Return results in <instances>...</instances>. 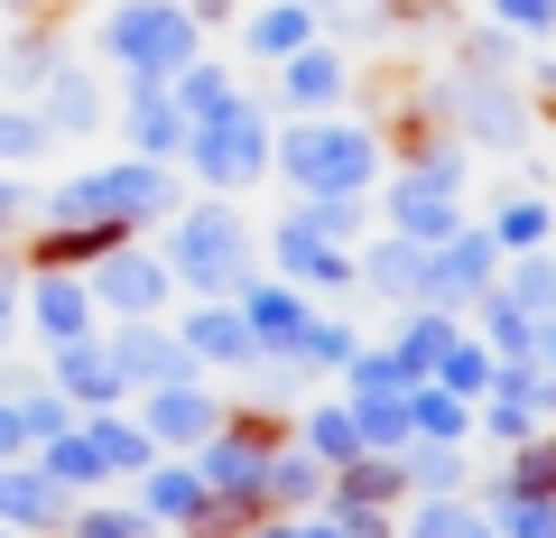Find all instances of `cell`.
Segmentation results:
<instances>
[{
	"instance_id": "obj_1",
	"label": "cell",
	"mask_w": 556,
	"mask_h": 538,
	"mask_svg": "<svg viewBox=\"0 0 556 538\" xmlns=\"http://www.w3.org/2000/svg\"><path fill=\"white\" fill-rule=\"evenodd\" d=\"M177 204H186V177L159 167V159H130V149H112V159L38 186V223H121V233H159Z\"/></svg>"
},
{
	"instance_id": "obj_2",
	"label": "cell",
	"mask_w": 556,
	"mask_h": 538,
	"mask_svg": "<svg viewBox=\"0 0 556 538\" xmlns=\"http://www.w3.org/2000/svg\"><path fill=\"white\" fill-rule=\"evenodd\" d=\"M149 241H159V260L177 270V298H232L260 270V233H251V214H241L232 196H186Z\"/></svg>"
},
{
	"instance_id": "obj_3",
	"label": "cell",
	"mask_w": 556,
	"mask_h": 538,
	"mask_svg": "<svg viewBox=\"0 0 556 538\" xmlns=\"http://www.w3.org/2000/svg\"><path fill=\"white\" fill-rule=\"evenodd\" d=\"M390 149H380L371 121H343V112H316V121H288L269 140V177H288V196H371Z\"/></svg>"
},
{
	"instance_id": "obj_4",
	"label": "cell",
	"mask_w": 556,
	"mask_h": 538,
	"mask_svg": "<svg viewBox=\"0 0 556 538\" xmlns=\"http://www.w3.org/2000/svg\"><path fill=\"white\" fill-rule=\"evenodd\" d=\"M269 140H278L269 93H251V84H241L214 121H195V130H186L177 177H195V196H232V204H241L260 177H269Z\"/></svg>"
},
{
	"instance_id": "obj_5",
	"label": "cell",
	"mask_w": 556,
	"mask_h": 538,
	"mask_svg": "<svg viewBox=\"0 0 556 538\" xmlns=\"http://www.w3.org/2000/svg\"><path fill=\"white\" fill-rule=\"evenodd\" d=\"M93 57L112 65V75H186V65L204 57V20L186 10V0H112L93 20Z\"/></svg>"
},
{
	"instance_id": "obj_6",
	"label": "cell",
	"mask_w": 556,
	"mask_h": 538,
	"mask_svg": "<svg viewBox=\"0 0 556 538\" xmlns=\"http://www.w3.org/2000/svg\"><path fill=\"white\" fill-rule=\"evenodd\" d=\"M437 112H445V130L464 149H529V130H538L519 75H473V65L437 75Z\"/></svg>"
},
{
	"instance_id": "obj_7",
	"label": "cell",
	"mask_w": 556,
	"mask_h": 538,
	"mask_svg": "<svg viewBox=\"0 0 556 538\" xmlns=\"http://www.w3.org/2000/svg\"><path fill=\"white\" fill-rule=\"evenodd\" d=\"M84 288H93V306H102V325H139V316H177V270L159 260V241L139 233V241H121L112 260H93L84 270Z\"/></svg>"
},
{
	"instance_id": "obj_8",
	"label": "cell",
	"mask_w": 556,
	"mask_h": 538,
	"mask_svg": "<svg viewBox=\"0 0 556 538\" xmlns=\"http://www.w3.org/2000/svg\"><path fill=\"white\" fill-rule=\"evenodd\" d=\"M260 260H269V270H278L288 288H306L316 306H325V298H353V288H362L353 251H343V241H325L316 223L298 214V204H288V214L269 223V241H260Z\"/></svg>"
},
{
	"instance_id": "obj_9",
	"label": "cell",
	"mask_w": 556,
	"mask_h": 538,
	"mask_svg": "<svg viewBox=\"0 0 556 538\" xmlns=\"http://www.w3.org/2000/svg\"><path fill=\"white\" fill-rule=\"evenodd\" d=\"M28 112L47 121V140H56V149H84V140L112 130V75L84 65V57H56V65H47V84L28 93Z\"/></svg>"
},
{
	"instance_id": "obj_10",
	"label": "cell",
	"mask_w": 556,
	"mask_h": 538,
	"mask_svg": "<svg viewBox=\"0 0 556 538\" xmlns=\"http://www.w3.org/2000/svg\"><path fill=\"white\" fill-rule=\"evenodd\" d=\"M501 288V241L482 233V223H455V233L427 251V306H445V316H464L473 298H492Z\"/></svg>"
},
{
	"instance_id": "obj_11",
	"label": "cell",
	"mask_w": 556,
	"mask_h": 538,
	"mask_svg": "<svg viewBox=\"0 0 556 538\" xmlns=\"http://www.w3.org/2000/svg\"><path fill=\"white\" fill-rule=\"evenodd\" d=\"M343 102H353V57H343L334 38H316V47H298L288 65H269V112L316 121V112H343Z\"/></svg>"
},
{
	"instance_id": "obj_12",
	"label": "cell",
	"mask_w": 556,
	"mask_h": 538,
	"mask_svg": "<svg viewBox=\"0 0 556 538\" xmlns=\"http://www.w3.org/2000/svg\"><path fill=\"white\" fill-rule=\"evenodd\" d=\"M223 409H232V399H223L214 380H167V390H139L130 418L149 427V446H159V455H195V446L223 427Z\"/></svg>"
},
{
	"instance_id": "obj_13",
	"label": "cell",
	"mask_w": 556,
	"mask_h": 538,
	"mask_svg": "<svg viewBox=\"0 0 556 538\" xmlns=\"http://www.w3.org/2000/svg\"><path fill=\"white\" fill-rule=\"evenodd\" d=\"M102 353H112V372L130 380V399H139V390H167V380H204V372H195V353L177 343V325H167V316L102 325Z\"/></svg>"
},
{
	"instance_id": "obj_14",
	"label": "cell",
	"mask_w": 556,
	"mask_h": 538,
	"mask_svg": "<svg viewBox=\"0 0 556 538\" xmlns=\"http://www.w3.org/2000/svg\"><path fill=\"white\" fill-rule=\"evenodd\" d=\"M20 335H38L47 353H56V343L102 335V306H93V288H84L75 270H28V288H20Z\"/></svg>"
},
{
	"instance_id": "obj_15",
	"label": "cell",
	"mask_w": 556,
	"mask_h": 538,
	"mask_svg": "<svg viewBox=\"0 0 556 538\" xmlns=\"http://www.w3.org/2000/svg\"><path fill=\"white\" fill-rule=\"evenodd\" d=\"M167 325H177V343L195 353L204 380H214V372H260V343H251V325H241L232 298H186Z\"/></svg>"
},
{
	"instance_id": "obj_16",
	"label": "cell",
	"mask_w": 556,
	"mask_h": 538,
	"mask_svg": "<svg viewBox=\"0 0 556 538\" xmlns=\"http://www.w3.org/2000/svg\"><path fill=\"white\" fill-rule=\"evenodd\" d=\"M112 121H121V149H130V159H159V167H177V159H186V112L167 102V84L121 75Z\"/></svg>"
},
{
	"instance_id": "obj_17",
	"label": "cell",
	"mask_w": 556,
	"mask_h": 538,
	"mask_svg": "<svg viewBox=\"0 0 556 538\" xmlns=\"http://www.w3.org/2000/svg\"><path fill=\"white\" fill-rule=\"evenodd\" d=\"M232 306H241V325H251L260 362H288V353H298V335H306V316H316V298L288 288L278 270H251V279L232 288Z\"/></svg>"
},
{
	"instance_id": "obj_18",
	"label": "cell",
	"mask_w": 556,
	"mask_h": 538,
	"mask_svg": "<svg viewBox=\"0 0 556 538\" xmlns=\"http://www.w3.org/2000/svg\"><path fill=\"white\" fill-rule=\"evenodd\" d=\"M232 38H241V57H251V65H288L298 47H316L325 28H316L306 0H251V10L232 20Z\"/></svg>"
},
{
	"instance_id": "obj_19",
	"label": "cell",
	"mask_w": 556,
	"mask_h": 538,
	"mask_svg": "<svg viewBox=\"0 0 556 538\" xmlns=\"http://www.w3.org/2000/svg\"><path fill=\"white\" fill-rule=\"evenodd\" d=\"M204 501H214V492H204V474L186 455H159L149 474H139V520H167V529L195 538L204 529Z\"/></svg>"
},
{
	"instance_id": "obj_20",
	"label": "cell",
	"mask_w": 556,
	"mask_h": 538,
	"mask_svg": "<svg viewBox=\"0 0 556 538\" xmlns=\"http://www.w3.org/2000/svg\"><path fill=\"white\" fill-rule=\"evenodd\" d=\"M47 380H56L75 409H121L130 399V380L112 372V353H102V335H84V343H56L47 353Z\"/></svg>"
},
{
	"instance_id": "obj_21",
	"label": "cell",
	"mask_w": 556,
	"mask_h": 538,
	"mask_svg": "<svg viewBox=\"0 0 556 538\" xmlns=\"http://www.w3.org/2000/svg\"><path fill=\"white\" fill-rule=\"evenodd\" d=\"M353 270H362V288H371V298H390V306H427V251H417V241L380 233V241H362V251H353Z\"/></svg>"
},
{
	"instance_id": "obj_22",
	"label": "cell",
	"mask_w": 556,
	"mask_h": 538,
	"mask_svg": "<svg viewBox=\"0 0 556 538\" xmlns=\"http://www.w3.org/2000/svg\"><path fill=\"white\" fill-rule=\"evenodd\" d=\"M56 57H65L56 20H10V28H0V102H28Z\"/></svg>"
},
{
	"instance_id": "obj_23",
	"label": "cell",
	"mask_w": 556,
	"mask_h": 538,
	"mask_svg": "<svg viewBox=\"0 0 556 538\" xmlns=\"http://www.w3.org/2000/svg\"><path fill=\"white\" fill-rule=\"evenodd\" d=\"M464 335V316H445V306H399V325H390V362L408 380H437V362H445V343Z\"/></svg>"
},
{
	"instance_id": "obj_24",
	"label": "cell",
	"mask_w": 556,
	"mask_h": 538,
	"mask_svg": "<svg viewBox=\"0 0 556 538\" xmlns=\"http://www.w3.org/2000/svg\"><path fill=\"white\" fill-rule=\"evenodd\" d=\"M399 492H408V464L399 455H353V464H334V483H325V511H390Z\"/></svg>"
},
{
	"instance_id": "obj_25",
	"label": "cell",
	"mask_w": 556,
	"mask_h": 538,
	"mask_svg": "<svg viewBox=\"0 0 556 538\" xmlns=\"http://www.w3.org/2000/svg\"><path fill=\"white\" fill-rule=\"evenodd\" d=\"M482 233L501 241V260H519V251H547V241H556V204L538 196V186H510V196L492 204V223H482Z\"/></svg>"
},
{
	"instance_id": "obj_26",
	"label": "cell",
	"mask_w": 556,
	"mask_h": 538,
	"mask_svg": "<svg viewBox=\"0 0 556 538\" xmlns=\"http://www.w3.org/2000/svg\"><path fill=\"white\" fill-rule=\"evenodd\" d=\"M84 437H93V455H102V474H149L159 464V446H149V427L130 418V409H84Z\"/></svg>"
},
{
	"instance_id": "obj_27",
	"label": "cell",
	"mask_w": 556,
	"mask_h": 538,
	"mask_svg": "<svg viewBox=\"0 0 556 538\" xmlns=\"http://www.w3.org/2000/svg\"><path fill=\"white\" fill-rule=\"evenodd\" d=\"M325 483H334V474H325V464L306 455L298 437L260 464V492H269V511H325Z\"/></svg>"
},
{
	"instance_id": "obj_28",
	"label": "cell",
	"mask_w": 556,
	"mask_h": 538,
	"mask_svg": "<svg viewBox=\"0 0 556 538\" xmlns=\"http://www.w3.org/2000/svg\"><path fill=\"white\" fill-rule=\"evenodd\" d=\"M464 437H473V399L417 380V390H408V446H464Z\"/></svg>"
},
{
	"instance_id": "obj_29",
	"label": "cell",
	"mask_w": 556,
	"mask_h": 538,
	"mask_svg": "<svg viewBox=\"0 0 556 538\" xmlns=\"http://www.w3.org/2000/svg\"><path fill=\"white\" fill-rule=\"evenodd\" d=\"M288 437H298L306 455L325 464V474H334V464H353V455H371V446H362V427H353V409H343V399H325V409H306V418H288Z\"/></svg>"
},
{
	"instance_id": "obj_30",
	"label": "cell",
	"mask_w": 556,
	"mask_h": 538,
	"mask_svg": "<svg viewBox=\"0 0 556 538\" xmlns=\"http://www.w3.org/2000/svg\"><path fill=\"white\" fill-rule=\"evenodd\" d=\"M232 93H241V75H232L223 57H195L186 75H167V102L186 112V130H195V121H214V112H223Z\"/></svg>"
},
{
	"instance_id": "obj_31",
	"label": "cell",
	"mask_w": 556,
	"mask_h": 538,
	"mask_svg": "<svg viewBox=\"0 0 556 538\" xmlns=\"http://www.w3.org/2000/svg\"><path fill=\"white\" fill-rule=\"evenodd\" d=\"M353 353H362L353 316H334V306H316V316H306V335H298V353H288V372H343Z\"/></svg>"
},
{
	"instance_id": "obj_32",
	"label": "cell",
	"mask_w": 556,
	"mask_h": 538,
	"mask_svg": "<svg viewBox=\"0 0 556 538\" xmlns=\"http://www.w3.org/2000/svg\"><path fill=\"white\" fill-rule=\"evenodd\" d=\"M501 298L519 306V316H556V251H519V260H501Z\"/></svg>"
},
{
	"instance_id": "obj_33",
	"label": "cell",
	"mask_w": 556,
	"mask_h": 538,
	"mask_svg": "<svg viewBox=\"0 0 556 538\" xmlns=\"http://www.w3.org/2000/svg\"><path fill=\"white\" fill-rule=\"evenodd\" d=\"M492 372H501V362H492V343H482L473 325H464V335L445 343V362H437V390H455V399H482V390H492Z\"/></svg>"
},
{
	"instance_id": "obj_34",
	"label": "cell",
	"mask_w": 556,
	"mask_h": 538,
	"mask_svg": "<svg viewBox=\"0 0 556 538\" xmlns=\"http://www.w3.org/2000/svg\"><path fill=\"white\" fill-rule=\"evenodd\" d=\"M38 464L65 483V492H93V483H112V474H102V455H93V437H84V418L65 427V437H47V446H38Z\"/></svg>"
},
{
	"instance_id": "obj_35",
	"label": "cell",
	"mask_w": 556,
	"mask_h": 538,
	"mask_svg": "<svg viewBox=\"0 0 556 538\" xmlns=\"http://www.w3.org/2000/svg\"><path fill=\"white\" fill-rule=\"evenodd\" d=\"M298 214L343 251H362V233H371V196H298Z\"/></svg>"
},
{
	"instance_id": "obj_36",
	"label": "cell",
	"mask_w": 556,
	"mask_h": 538,
	"mask_svg": "<svg viewBox=\"0 0 556 538\" xmlns=\"http://www.w3.org/2000/svg\"><path fill=\"white\" fill-rule=\"evenodd\" d=\"M501 492H529V501H556V437L538 427V437L510 446V474H501Z\"/></svg>"
},
{
	"instance_id": "obj_37",
	"label": "cell",
	"mask_w": 556,
	"mask_h": 538,
	"mask_svg": "<svg viewBox=\"0 0 556 538\" xmlns=\"http://www.w3.org/2000/svg\"><path fill=\"white\" fill-rule=\"evenodd\" d=\"M47 149H56V140H47V121L28 112V102H0V167H20V177H28Z\"/></svg>"
},
{
	"instance_id": "obj_38",
	"label": "cell",
	"mask_w": 556,
	"mask_h": 538,
	"mask_svg": "<svg viewBox=\"0 0 556 538\" xmlns=\"http://www.w3.org/2000/svg\"><path fill=\"white\" fill-rule=\"evenodd\" d=\"M20 418H28V446H47V437H65V427H75L84 409L56 390V380H38V390H20Z\"/></svg>"
},
{
	"instance_id": "obj_39",
	"label": "cell",
	"mask_w": 556,
	"mask_h": 538,
	"mask_svg": "<svg viewBox=\"0 0 556 538\" xmlns=\"http://www.w3.org/2000/svg\"><path fill=\"white\" fill-rule=\"evenodd\" d=\"M455 65H473V75H510V65H519V38L482 20V28H464V38H455Z\"/></svg>"
},
{
	"instance_id": "obj_40",
	"label": "cell",
	"mask_w": 556,
	"mask_h": 538,
	"mask_svg": "<svg viewBox=\"0 0 556 538\" xmlns=\"http://www.w3.org/2000/svg\"><path fill=\"white\" fill-rule=\"evenodd\" d=\"M482 20H492V28H510L519 47H538V38L556 28V0H482Z\"/></svg>"
},
{
	"instance_id": "obj_41",
	"label": "cell",
	"mask_w": 556,
	"mask_h": 538,
	"mask_svg": "<svg viewBox=\"0 0 556 538\" xmlns=\"http://www.w3.org/2000/svg\"><path fill=\"white\" fill-rule=\"evenodd\" d=\"M399 464H408L417 492H455V483H464V455H455V446H399Z\"/></svg>"
},
{
	"instance_id": "obj_42",
	"label": "cell",
	"mask_w": 556,
	"mask_h": 538,
	"mask_svg": "<svg viewBox=\"0 0 556 538\" xmlns=\"http://www.w3.org/2000/svg\"><path fill=\"white\" fill-rule=\"evenodd\" d=\"M28 223H38V177L0 167V241H28Z\"/></svg>"
},
{
	"instance_id": "obj_43",
	"label": "cell",
	"mask_w": 556,
	"mask_h": 538,
	"mask_svg": "<svg viewBox=\"0 0 556 538\" xmlns=\"http://www.w3.org/2000/svg\"><path fill=\"white\" fill-rule=\"evenodd\" d=\"M408 538H492V529H482V520L464 511L455 492H437V501H427V511H417V529H408Z\"/></svg>"
},
{
	"instance_id": "obj_44",
	"label": "cell",
	"mask_w": 556,
	"mask_h": 538,
	"mask_svg": "<svg viewBox=\"0 0 556 538\" xmlns=\"http://www.w3.org/2000/svg\"><path fill=\"white\" fill-rule=\"evenodd\" d=\"M20 288H28V260H20V241H0V353L20 343Z\"/></svg>"
},
{
	"instance_id": "obj_45",
	"label": "cell",
	"mask_w": 556,
	"mask_h": 538,
	"mask_svg": "<svg viewBox=\"0 0 556 538\" xmlns=\"http://www.w3.org/2000/svg\"><path fill=\"white\" fill-rule=\"evenodd\" d=\"M56 538H149V520L139 511H65Z\"/></svg>"
},
{
	"instance_id": "obj_46",
	"label": "cell",
	"mask_w": 556,
	"mask_h": 538,
	"mask_svg": "<svg viewBox=\"0 0 556 538\" xmlns=\"http://www.w3.org/2000/svg\"><path fill=\"white\" fill-rule=\"evenodd\" d=\"M501 520H510V538H556V501H529V492H501Z\"/></svg>"
},
{
	"instance_id": "obj_47",
	"label": "cell",
	"mask_w": 556,
	"mask_h": 538,
	"mask_svg": "<svg viewBox=\"0 0 556 538\" xmlns=\"http://www.w3.org/2000/svg\"><path fill=\"white\" fill-rule=\"evenodd\" d=\"M380 20H390V28H445V20H455V0H380Z\"/></svg>"
},
{
	"instance_id": "obj_48",
	"label": "cell",
	"mask_w": 556,
	"mask_h": 538,
	"mask_svg": "<svg viewBox=\"0 0 556 538\" xmlns=\"http://www.w3.org/2000/svg\"><path fill=\"white\" fill-rule=\"evenodd\" d=\"M519 93H529V121H556V57H538V75Z\"/></svg>"
},
{
	"instance_id": "obj_49",
	"label": "cell",
	"mask_w": 556,
	"mask_h": 538,
	"mask_svg": "<svg viewBox=\"0 0 556 538\" xmlns=\"http://www.w3.org/2000/svg\"><path fill=\"white\" fill-rule=\"evenodd\" d=\"M529 362L556 380V316H538V325H529Z\"/></svg>"
},
{
	"instance_id": "obj_50",
	"label": "cell",
	"mask_w": 556,
	"mask_h": 538,
	"mask_svg": "<svg viewBox=\"0 0 556 538\" xmlns=\"http://www.w3.org/2000/svg\"><path fill=\"white\" fill-rule=\"evenodd\" d=\"M186 10H195V20H204V28H232V20H241V10H251V0H186Z\"/></svg>"
},
{
	"instance_id": "obj_51",
	"label": "cell",
	"mask_w": 556,
	"mask_h": 538,
	"mask_svg": "<svg viewBox=\"0 0 556 538\" xmlns=\"http://www.w3.org/2000/svg\"><path fill=\"white\" fill-rule=\"evenodd\" d=\"M306 10H316V28H325V20H334V10H353V0H306Z\"/></svg>"
},
{
	"instance_id": "obj_52",
	"label": "cell",
	"mask_w": 556,
	"mask_h": 538,
	"mask_svg": "<svg viewBox=\"0 0 556 538\" xmlns=\"http://www.w3.org/2000/svg\"><path fill=\"white\" fill-rule=\"evenodd\" d=\"M0 538H20V529H0Z\"/></svg>"
},
{
	"instance_id": "obj_53",
	"label": "cell",
	"mask_w": 556,
	"mask_h": 538,
	"mask_svg": "<svg viewBox=\"0 0 556 538\" xmlns=\"http://www.w3.org/2000/svg\"><path fill=\"white\" fill-rule=\"evenodd\" d=\"M0 28H10V20H0Z\"/></svg>"
},
{
	"instance_id": "obj_54",
	"label": "cell",
	"mask_w": 556,
	"mask_h": 538,
	"mask_svg": "<svg viewBox=\"0 0 556 538\" xmlns=\"http://www.w3.org/2000/svg\"><path fill=\"white\" fill-rule=\"evenodd\" d=\"M47 538H56V529H47Z\"/></svg>"
}]
</instances>
